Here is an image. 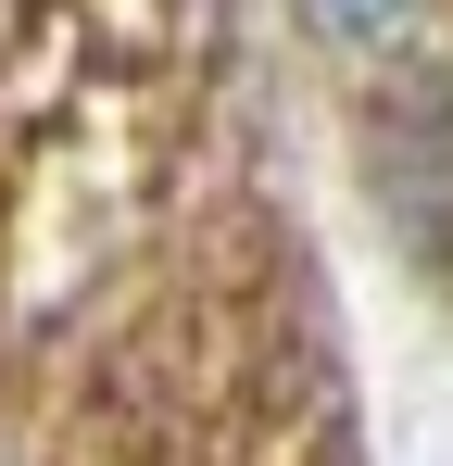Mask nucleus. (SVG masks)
<instances>
[{
    "mask_svg": "<svg viewBox=\"0 0 453 466\" xmlns=\"http://www.w3.org/2000/svg\"><path fill=\"white\" fill-rule=\"evenodd\" d=\"M366 189H378V215H390V239L428 278H453V76H390L378 88Z\"/></svg>",
    "mask_w": 453,
    "mask_h": 466,
    "instance_id": "f257e3e1",
    "label": "nucleus"
},
{
    "mask_svg": "<svg viewBox=\"0 0 453 466\" xmlns=\"http://www.w3.org/2000/svg\"><path fill=\"white\" fill-rule=\"evenodd\" d=\"M428 0H302V25L315 38H340V51H378V38H403Z\"/></svg>",
    "mask_w": 453,
    "mask_h": 466,
    "instance_id": "f03ea898",
    "label": "nucleus"
}]
</instances>
